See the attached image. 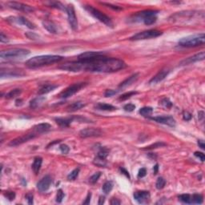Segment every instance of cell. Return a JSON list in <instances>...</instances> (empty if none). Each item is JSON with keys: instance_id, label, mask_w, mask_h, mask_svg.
<instances>
[{"instance_id": "cell-56", "label": "cell", "mask_w": 205, "mask_h": 205, "mask_svg": "<svg viewBox=\"0 0 205 205\" xmlns=\"http://www.w3.org/2000/svg\"><path fill=\"white\" fill-rule=\"evenodd\" d=\"M103 5H106L108 6V7H111V8H113L114 10H121V7H119V6H114V5H111V4H110V3H102Z\"/></svg>"}, {"instance_id": "cell-19", "label": "cell", "mask_w": 205, "mask_h": 205, "mask_svg": "<svg viewBox=\"0 0 205 205\" xmlns=\"http://www.w3.org/2000/svg\"><path fill=\"white\" fill-rule=\"evenodd\" d=\"M103 55L102 52H96V51H87V52H84L79 56L78 58L79 60H89V59H92V58H95L97 56H102Z\"/></svg>"}, {"instance_id": "cell-28", "label": "cell", "mask_w": 205, "mask_h": 205, "mask_svg": "<svg viewBox=\"0 0 205 205\" xmlns=\"http://www.w3.org/2000/svg\"><path fill=\"white\" fill-rule=\"evenodd\" d=\"M58 86L57 85H53V84H48V85H46V86L43 87L40 90H39V95H45L49 93V92H52L55 89L57 88Z\"/></svg>"}, {"instance_id": "cell-5", "label": "cell", "mask_w": 205, "mask_h": 205, "mask_svg": "<svg viewBox=\"0 0 205 205\" xmlns=\"http://www.w3.org/2000/svg\"><path fill=\"white\" fill-rule=\"evenodd\" d=\"M84 8L86 9L87 11H88L89 13L92 14L94 18H95L96 19H98L102 23H104L105 25H107L108 27H113V22H112L111 19L108 16H107L106 14H103L102 12L99 11L98 9L95 8L92 6L89 5L84 6Z\"/></svg>"}, {"instance_id": "cell-47", "label": "cell", "mask_w": 205, "mask_h": 205, "mask_svg": "<svg viewBox=\"0 0 205 205\" xmlns=\"http://www.w3.org/2000/svg\"><path fill=\"white\" fill-rule=\"evenodd\" d=\"M4 196L9 200H13L15 198V193H14V191H6L5 194H4Z\"/></svg>"}, {"instance_id": "cell-46", "label": "cell", "mask_w": 205, "mask_h": 205, "mask_svg": "<svg viewBox=\"0 0 205 205\" xmlns=\"http://www.w3.org/2000/svg\"><path fill=\"white\" fill-rule=\"evenodd\" d=\"M59 149L61 151V152L63 153V154H64V155H67L70 151L69 147H68L67 145H66V144H62V145H60V146H59Z\"/></svg>"}, {"instance_id": "cell-1", "label": "cell", "mask_w": 205, "mask_h": 205, "mask_svg": "<svg viewBox=\"0 0 205 205\" xmlns=\"http://www.w3.org/2000/svg\"><path fill=\"white\" fill-rule=\"evenodd\" d=\"M126 66V64L121 59L108 58L104 56V55H102L89 60H79L66 63L61 65L59 68L72 72L92 71L108 73L123 69Z\"/></svg>"}, {"instance_id": "cell-4", "label": "cell", "mask_w": 205, "mask_h": 205, "mask_svg": "<svg viewBox=\"0 0 205 205\" xmlns=\"http://www.w3.org/2000/svg\"><path fill=\"white\" fill-rule=\"evenodd\" d=\"M30 54V51L21 48H14L11 50L3 51L0 53L1 58L4 59H15V58H22L27 56Z\"/></svg>"}, {"instance_id": "cell-8", "label": "cell", "mask_w": 205, "mask_h": 205, "mask_svg": "<svg viewBox=\"0 0 205 205\" xmlns=\"http://www.w3.org/2000/svg\"><path fill=\"white\" fill-rule=\"evenodd\" d=\"M66 12L67 13V17H68V22L71 26V27L73 30H76L78 27V20L77 17L75 15V9L74 6L71 4L66 6Z\"/></svg>"}, {"instance_id": "cell-24", "label": "cell", "mask_w": 205, "mask_h": 205, "mask_svg": "<svg viewBox=\"0 0 205 205\" xmlns=\"http://www.w3.org/2000/svg\"><path fill=\"white\" fill-rule=\"evenodd\" d=\"M75 119V117L71 118H56V121L61 127H68L71 123Z\"/></svg>"}, {"instance_id": "cell-55", "label": "cell", "mask_w": 205, "mask_h": 205, "mask_svg": "<svg viewBox=\"0 0 205 205\" xmlns=\"http://www.w3.org/2000/svg\"><path fill=\"white\" fill-rule=\"evenodd\" d=\"M91 198H92V193L89 192L87 196L86 199L83 202V204H90V201H91Z\"/></svg>"}, {"instance_id": "cell-37", "label": "cell", "mask_w": 205, "mask_h": 205, "mask_svg": "<svg viewBox=\"0 0 205 205\" xmlns=\"http://www.w3.org/2000/svg\"><path fill=\"white\" fill-rule=\"evenodd\" d=\"M165 184H166V180H164L163 177H159L157 181H156V183H155V187L157 189L160 190V189L164 188Z\"/></svg>"}, {"instance_id": "cell-41", "label": "cell", "mask_w": 205, "mask_h": 205, "mask_svg": "<svg viewBox=\"0 0 205 205\" xmlns=\"http://www.w3.org/2000/svg\"><path fill=\"white\" fill-rule=\"evenodd\" d=\"M137 93H138V92H128V93H125V94L122 95L119 97V100L123 101V100H128V99L131 98V96H133V95H136Z\"/></svg>"}, {"instance_id": "cell-16", "label": "cell", "mask_w": 205, "mask_h": 205, "mask_svg": "<svg viewBox=\"0 0 205 205\" xmlns=\"http://www.w3.org/2000/svg\"><path fill=\"white\" fill-rule=\"evenodd\" d=\"M149 191H136L134 193V199L139 203V204H144L150 200Z\"/></svg>"}, {"instance_id": "cell-58", "label": "cell", "mask_w": 205, "mask_h": 205, "mask_svg": "<svg viewBox=\"0 0 205 205\" xmlns=\"http://www.w3.org/2000/svg\"><path fill=\"white\" fill-rule=\"evenodd\" d=\"M198 145H199V147H200V148H202V149H205L204 142L203 141V140H198Z\"/></svg>"}, {"instance_id": "cell-50", "label": "cell", "mask_w": 205, "mask_h": 205, "mask_svg": "<svg viewBox=\"0 0 205 205\" xmlns=\"http://www.w3.org/2000/svg\"><path fill=\"white\" fill-rule=\"evenodd\" d=\"M117 92H118V91H115V90H107L104 93V95H105V97H111L114 95L117 94Z\"/></svg>"}, {"instance_id": "cell-45", "label": "cell", "mask_w": 205, "mask_h": 205, "mask_svg": "<svg viewBox=\"0 0 205 205\" xmlns=\"http://www.w3.org/2000/svg\"><path fill=\"white\" fill-rule=\"evenodd\" d=\"M166 144H164V143H161V142H159V143H155V144L151 145L149 147H147L146 148H144V150H149V149H153V148H157V147H163V146H165Z\"/></svg>"}, {"instance_id": "cell-23", "label": "cell", "mask_w": 205, "mask_h": 205, "mask_svg": "<svg viewBox=\"0 0 205 205\" xmlns=\"http://www.w3.org/2000/svg\"><path fill=\"white\" fill-rule=\"evenodd\" d=\"M51 129V125L47 123H39V124L36 125L34 127V131H36L37 133H43V132H47L48 131Z\"/></svg>"}, {"instance_id": "cell-53", "label": "cell", "mask_w": 205, "mask_h": 205, "mask_svg": "<svg viewBox=\"0 0 205 205\" xmlns=\"http://www.w3.org/2000/svg\"><path fill=\"white\" fill-rule=\"evenodd\" d=\"M146 174H147V171H146V169H145V168H141V169L139 171L138 177L139 178L144 177V176L146 175Z\"/></svg>"}, {"instance_id": "cell-22", "label": "cell", "mask_w": 205, "mask_h": 205, "mask_svg": "<svg viewBox=\"0 0 205 205\" xmlns=\"http://www.w3.org/2000/svg\"><path fill=\"white\" fill-rule=\"evenodd\" d=\"M139 75V73H136V74H134V75H131L130 77L126 79L123 82H122V83L119 84V88H123V87H126L131 85L132 83H135V82L138 79Z\"/></svg>"}, {"instance_id": "cell-52", "label": "cell", "mask_w": 205, "mask_h": 205, "mask_svg": "<svg viewBox=\"0 0 205 205\" xmlns=\"http://www.w3.org/2000/svg\"><path fill=\"white\" fill-rule=\"evenodd\" d=\"M0 41H1V43H7V42H9V39L7 38V36L5 35L3 32H1V35H0Z\"/></svg>"}, {"instance_id": "cell-26", "label": "cell", "mask_w": 205, "mask_h": 205, "mask_svg": "<svg viewBox=\"0 0 205 205\" xmlns=\"http://www.w3.org/2000/svg\"><path fill=\"white\" fill-rule=\"evenodd\" d=\"M83 107H85V104L83 102L78 101V102H75L71 103V105H69L67 108V111H76L78 110H79L81 108H83Z\"/></svg>"}, {"instance_id": "cell-63", "label": "cell", "mask_w": 205, "mask_h": 205, "mask_svg": "<svg viewBox=\"0 0 205 205\" xmlns=\"http://www.w3.org/2000/svg\"><path fill=\"white\" fill-rule=\"evenodd\" d=\"M22 100H16V105L17 106L21 105V104H22Z\"/></svg>"}, {"instance_id": "cell-11", "label": "cell", "mask_w": 205, "mask_h": 205, "mask_svg": "<svg viewBox=\"0 0 205 205\" xmlns=\"http://www.w3.org/2000/svg\"><path fill=\"white\" fill-rule=\"evenodd\" d=\"M158 13L157 11H152V10H148V11H144L141 12H138L137 14H134L133 16L131 17V19H132V22H141L147 18V17L152 16V15H156V14Z\"/></svg>"}, {"instance_id": "cell-30", "label": "cell", "mask_w": 205, "mask_h": 205, "mask_svg": "<svg viewBox=\"0 0 205 205\" xmlns=\"http://www.w3.org/2000/svg\"><path fill=\"white\" fill-rule=\"evenodd\" d=\"M46 4H47L51 7H54V8H57L58 10L66 11V6H64V4L60 2H47V3H46Z\"/></svg>"}, {"instance_id": "cell-42", "label": "cell", "mask_w": 205, "mask_h": 205, "mask_svg": "<svg viewBox=\"0 0 205 205\" xmlns=\"http://www.w3.org/2000/svg\"><path fill=\"white\" fill-rule=\"evenodd\" d=\"M100 175H101V172H96L95 174H94L93 175H92V176L90 177L89 182L91 183H92V184H94V183H95L97 182L99 178L100 177Z\"/></svg>"}, {"instance_id": "cell-34", "label": "cell", "mask_w": 205, "mask_h": 205, "mask_svg": "<svg viewBox=\"0 0 205 205\" xmlns=\"http://www.w3.org/2000/svg\"><path fill=\"white\" fill-rule=\"evenodd\" d=\"M21 92H22V90H20V89H14L6 95V99H13L16 96H19L21 94Z\"/></svg>"}, {"instance_id": "cell-6", "label": "cell", "mask_w": 205, "mask_h": 205, "mask_svg": "<svg viewBox=\"0 0 205 205\" xmlns=\"http://www.w3.org/2000/svg\"><path fill=\"white\" fill-rule=\"evenodd\" d=\"M87 85V83H74V84H72L70 87H68L67 89H65L64 92L59 95V97L62 98V99H67V98L71 97L73 95H75V93L79 92L81 89L85 87Z\"/></svg>"}, {"instance_id": "cell-13", "label": "cell", "mask_w": 205, "mask_h": 205, "mask_svg": "<svg viewBox=\"0 0 205 205\" xmlns=\"http://www.w3.org/2000/svg\"><path fill=\"white\" fill-rule=\"evenodd\" d=\"M102 135V131L99 128H85L79 131V136L82 138H88V137H96Z\"/></svg>"}, {"instance_id": "cell-44", "label": "cell", "mask_w": 205, "mask_h": 205, "mask_svg": "<svg viewBox=\"0 0 205 205\" xmlns=\"http://www.w3.org/2000/svg\"><path fill=\"white\" fill-rule=\"evenodd\" d=\"M108 150L106 149V148H101L100 149V151L99 152V153H98V156H100V157H101V158H104L106 159V157L108 156Z\"/></svg>"}, {"instance_id": "cell-38", "label": "cell", "mask_w": 205, "mask_h": 205, "mask_svg": "<svg viewBox=\"0 0 205 205\" xmlns=\"http://www.w3.org/2000/svg\"><path fill=\"white\" fill-rule=\"evenodd\" d=\"M79 173V168H76V169L73 170L68 175H67V180H75Z\"/></svg>"}, {"instance_id": "cell-25", "label": "cell", "mask_w": 205, "mask_h": 205, "mask_svg": "<svg viewBox=\"0 0 205 205\" xmlns=\"http://www.w3.org/2000/svg\"><path fill=\"white\" fill-rule=\"evenodd\" d=\"M46 100V98L43 97V96H39V97L35 98L31 101L30 102V107L33 109H35V108H39L41 106V104H43V102H44Z\"/></svg>"}, {"instance_id": "cell-29", "label": "cell", "mask_w": 205, "mask_h": 205, "mask_svg": "<svg viewBox=\"0 0 205 205\" xmlns=\"http://www.w3.org/2000/svg\"><path fill=\"white\" fill-rule=\"evenodd\" d=\"M95 108H97L98 110H101V111H114L116 109V108L114 106L107 104V103H102V102L98 103L97 105L95 106Z\"/></svg>"}, {"instance_id": "cell-54", "label": "cell", "mask_w": 205, "mask_h": 205, "mask_svg": "<svg viewBox=\"0 0 205 205\" xmlns=\"http://www.w3.org/2000/svg\"><path fill=\"white\" fill-rule=\"evenodd\" d=\"M26 199L27 200V203L29 204H33V195L29 193L26 196Z\"/></svg>"}, {"instance_id": "cell-43", "label": "cell", "mask_w": 205, "mask_h": 205, "mask_svg": "<svg viewBox=\"0 0 205 205\" xmlns=\"http://www.w3.org/2000/svg\"><path fill=\"white\" fill-rule=\"evenodd\" d=\"M64 196H65V194L64 193V191H62L61 189H59L58 191V193H57V196H56V202L61 203L64 200Z\"/></svg>"}, {"instance_id": "cell-2", "label": "cell", "mask_w": 205, "mask_h": 205, "mask_svg": "<svg viewBox=\"0 0 205 205\" xmlns=\"http://www.w3.org/2000/svg\"><path fill=\"white\" fill-rule=\"evenodd\" d=\"M63 57L59 56H39L30 58L26 62V66L29 68H38L61 61Z\"/></svg>"}, {"instance_id": "cell-7", "label": "cell", "mask_w": 205, "mask_h": 205, "mask_svg": "<svg viewBox=\"0 0 205 205\" xmlns=\"http://www.w3.org/2000/svg\"><path fill=\"white\" fill-rule=\"evenodd\" d=\"M162 35V31H157V30H148L134 35L130 38L131 40H142V39H148L156 38L158 36Z\"/></svg>"}, {"instance_id": "cell-48", "label": "cell", "mask_w": 205, "mask_h": 205, "mask_svg": "<svg viewBox=\"0 0 205 205\" xmlns=\"http://www.w3.org/2000/svg\"><path fill=\"white\" fill-rule=\"evenodd\" d=\"M136 108V106L134 105V104H132V103H128V104H126V105L124 106V108H123V109H124L126 111H132Z\"/></svg>"}, {"instance_id": "cell-3", "label": "cell", "mask_w": 205, "mask_h": 205, "mask_svg": "<svg viewBox=\"0 0 205 205\" xmlns=\"http://www.w3.org/2000/svg\"><path fill=\"white\" fill-rule=\"evenodd\" d=\"M205 35L204 33L194 35L188 36L185 38L181 39L179 41V44L182 47H195L198 46H202L204 44Z\"/></svg>"}, {"instance_id": "cell-18", "label": "cell", "mask_w": 205, "mask_h": 205, "mask_svg": "<svg viewBox=\"0 0 205 205\" xmlns=\"http://www.w3.org/2000/svg\"><path fill=\"white\" fill-rule=\"evenodd\" d=\"M204 51H201V52L198 53V54L195 55V56H191V57H189V58H188L187 59L183 60V61L180 63V64H181V65H188V64H194L196 62L204 60Z\"/></svg>"}, {"instance_id": "cell-12", "label": "cell", "mask_w": 205, "mask_h": 205, "mask_svg": "<svg viewBox=\"0 0 205 205\" xmlns=\"http://www.w3.org/2000/svg\"><path fill=\"white\" fill-rule=\"evenodd\" d=\"M36 136L35 134H26V135H23L22 136H19L18 138L14 139L13 140H11L10 143H9V146L11 147H15V146H18V145H20V144H22L26 143V142L31 140L32 139H34Z\"/></svg>"}, {"instance_id": "cell-40", "label": "cell", "mask_w": 205, "mask_h": 205, "mask_svg": "<svg viewBox=\"0 0 205 205\" xmlns=\"http://www.w3.org/2000/svg\"><path fill=\"white\" fill-rule=\"evenodd\" d=\"M160 103L161 105L165 108H172V102H171L167 98H164V99H163V100H161L160 102Z\"/></svg>"}, {"instance_id": "cell-20", "label": "cell", "mask_w": 205, "mask_h": 205, "mask_svg": "<svg viewBox=\"0 0 205 205\" xmlns=\"http://www.w3.org/2000/svg\"><path fill=\"white\" fill-rule=\"evenodd\" d=\"M43 25L47 31L52 34H58V27L54 22L49 20H46L43 22Z\"/></svg>"}, {"instance_id": "cell-39", "label": "cell", "mask_w": 205, "mask_h": 205, "mask_svg": "<svg viewBox=\"0 0 205 205\" xmlns=\"http://www.w3.org/2000/svg\"><path fill=\"white\" fill-rule=\"evenodd\" d=\"M156 19H157V17H156V15H152V16H149V17H147V18H146V19L144 20V22L147 26L152 25V24H153L154 22H155Z\"/></svg>"}, {"instance_id": "cell-32", "label": "cell", "mask_w": 205, "mask_h": 205, "mask_svg": "<svg viewBox=\"0 0 205 205\" xmlns=\"http://www.w3.org/2000/svg\"><path fill=\"white\" fill-rule=\"evenodd\" d=\"M179 200L181 202L184 203V204H191V196L189 194H183L179 196Z\"/></svg>"}, {"instance_id": "cell-15", "label": "cell", "mask_w": 205, "mask_h": 205, "mask_svg": "<svg viewBox=\"0 0 205 205\" xmlns=\"http://www.w3.org/2000/svg\"><path fill=\"white\" fill-rule=\"evenodd\" d=\"M151 119L155 121V122L167 125V126H170L172 128H174L175 126V120L172 116H157L152 117Z\"/></svg>"}, {"instance_id": "cell-61", "label": "cell", "mask_w": 205, "mask_h": 205, "mask_svg": "<svg viewBox=\"0 0 205 205\" xmlns=\"http://www.w3.org/2000/svg\"><path fill=\"white\" fill-rule=\"evenodd\" d=\"M199 119L200 120H201V119H203V118H204V111H199Z\"/></svg>"}, {"instance_id": "cell-31", "label": "cell", "mask_w": 205, "mask_h": 205, "mask_svg": "<svg viewBox=\"0 0 205 205\" xmlns=\"http://www.w3.org/2000/svg\"><path fill=\"white\" fill-rule=\"evenodd\" d=\"M152 111L153 109L152 108H150V107H144V108H141L139 112V114L141 115L142 116L148 117L152 114Z\"/></svg>"}, {"instance_id": "cell-33", "label": "cell", "mask_w": 205, "mask_h": 205, "mask_svg": "<svg viewBox=\"0 0 205 205\" xmlns=\"http://www.w3.org/2000/svg\"><path fill=\"white\" fill-rule=\"evenodd\" d=\"M204 200V197L200 194H194L191 196V203L196 204H201Z\"/></svg>"}, {"instance_id": "cell-49", "label": "cell", "mask_w": 205, "mask_h": 205, "mask_svg": "<svg viewBox=\"0 0 205 205\" xmlns=\"http://www.w3.org/2000/svg\"><path fill=\"white\" fill-rule=\"evenodd\" d=\"M183 117L184 120H186V121H189V120H191V118H192V115H191L190 112H188V111H183Z\"/></svg>"}, {"instance_id": "cell-57", "label": "cell", "mask_w": 205, "mask_h": 205, "mask_svg": "<svg viewBox=\"0 0 205 205\" xmlns=\"http://www.w3.org/2000/svg\"><path fill=\"white\" fill-rule=\"evenodd\" d=\"M111 205H117V204H120V201L118 200V199L116 198H112L111 200Z\"/></svg>"}, {"instance_id": "cell-27", "label": "cell", "mask_w": 205, "mask_h": 205, "mask_svg": "<svg viewBox=\"0 0 205 205\" xmlns=\"http://www.w3.org/2000/svg\"><path fill=\"white\" fill-rule=\"evenodd\" d=\"M42 163H43V159L41 157H36L34 160V163L32 164V169L35 174H38L39 170L41 168Z\"/></svg>"}, {"instance_id": "cell-17", "label": "cell", "mask_w": 205, "mask_h": 205, "mask_svg": "<svg viewBox=\"0 0 205 205\" xmlns=\"http://www.w3.org/2000/svg\"><path fill=\"white\" fill-rule=\"evenodd\" d=\"M170 71L168 69H163L160 71H159L154 77L149 81L150 84H156V83H160L161 81H163L165 78L169 74Z\"/></svg>"}, {"instance_id": "cell-36", "label": "cell", "mask_w": 205, "mask_h": 205, "mask_svg": "<svg viewBox=\"0 0 205 205\" xmlns=\"http://www.w3.org/2000/svg\"><path fill=\"white\" fill-rule=\"evenodd\" d=\"M113 188V183L111 181H107L102 186V191L105 194H108Z\"/></svg>"}, {"instance_id": "cell-9", "label": "cell", "mask_w": 205, "mask_h": 205, "mask_svg": "<svg viewBox=\"0 0 205 205\" xmlns=\"http://www.w3.org/2000/svg\"><path fill=\"white\" fill-rule=\"evenodd\" d=\"M6 5L9 6L10 8L14 9V10H17V11H24L26 13H30V12H32L34 11V8L31 7V6L27 5V4H24V3H18V2H7L6 3Z\"/></svg>"}, {"instance_id": "cell-21", "label": "cell", "mask_w": 205, "mask_h": 205, "mask_svg": "<svg viewBox=\"0 0 205 205\" xmlns=\"http://www.w3.org/2000/svg\"><path fill=\"white\" fill-rule=\"evenodd\" d=\"M25 75L24 72H22L21 70H7L6 71L2 72L1 71V77H19V76H22Z\"/></svg>"}, {"instance_id": "cell-14", "label": "cell", "mask_w": 205, "mask_h": 205, "mask_svg": "<svg viewBox=\"0 0 205 205\" xmlns=\"http://www.w3.org/2000/svg\"><path fill=\"white\" fill-rule=\"evenodd\" d=\"M51 183H52V180H51L50 175H46L37 183V188L39 189V191H41V192L47 191L48 189L50 188Z\"/></svg>"}, {"instance_id": "cell-60", "label": "cell", "mask_w": 205, "mask_h": 205, "mask_svg": "<svg viewBox=\"0 0 205 205\" xmlns=\"http://www.w3.org/2000/svg\"><path fill=\"white\" fill-rule=\"evenodd\" d=\"M104 201H105V197H104V196H100V200H99V202H98V204H104Z\"/></svg>"}, {"instance_id": "cell-10", "label": "cell", "mask_w": 205, "mask_h": 205, "mask_svg": "<svg viewBox=\"0 0 205 205\" xmlns=\"http://www.w3.org/2000/svg\"><path fill=\"white\" fill-rule=\"evenodd\" d=\"M7 21L11 22V23H16L19 25L25 26L29 29H35V24H33L32 22H30L29 20L23 18V17H11V18L7 19Z\"/></svg>"}, {"instance_id": "cell-62", "label": "cell", "mask_w": 205, "mask_h": 205, "mask_svg": "<svg viewBox=\"0 0 205 205\" xmlns=\"http://www.w3.org/2000/svg\"><path fill=\"white\" fill-rule=\"evenodd\" d=\"M159 169V165L158 164H155V166L154 167V174H157Z\"/></svg>"}, {"instance_id": "cell-59", "label": "cell", "mask_w": 205, "mask_h": 205, "mask_svg": "<svg viewBox=\"0 0 205 205\" xmlns=\"http://www.w3.org/2000/svg\"><path fill=\"white\" fill-rule=\"evenodd\" d=\"M120 171L123 173L124 175H126L127 176H128V178H130V175H129V173H128V172L127 171V170H125L124 168H123V167H120Z\"/></svg>"}, {"instance_id": "cell-51", "label": "cell", "mask_w": 205, "mask_h": 205, "mask_svg": "<svg viewBox=\"0 0 205 205\" xmlns=\"http://www.w3.org/2000/svg\"><path fill=\"white\" fill-rule=\"evenodd\" d=\"M194 155L196 157H197V158L200 159L202 162H204V161L205 160V155L204 153L200 152H196L194 153Z\"/></svg>"}, {"instance_id": "cell-35", "label": "cell", "mask_w": 205, "mask_h": 205, "mask_svg": "<svg viewBox=\"0 0 205 205\" xmlns=\"http://www.w3.org/2000/svg\"><path fill=\"white\" fill-rule=\"evenodd\" d=\"M94 164L98 167H106L107 166V161H106V159L101 158L97 155L94 160Z\"/></svg>"}]
</instances>
